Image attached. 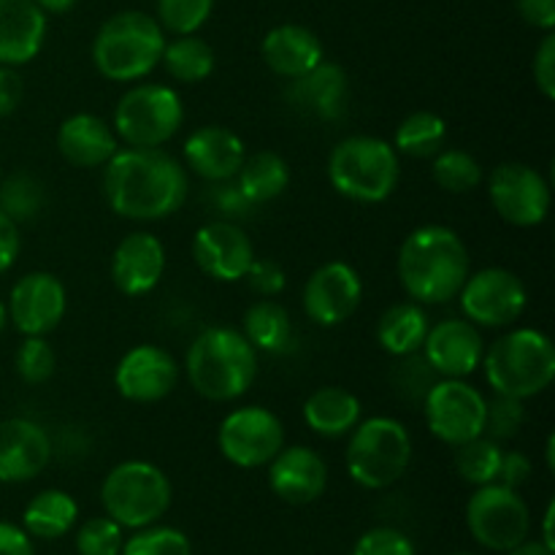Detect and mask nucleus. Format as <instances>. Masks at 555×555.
I'll return each instance as SVG.
<instances>
[{"mask_svg":"<svg viewBox=\"0 0 555 555\" xmlns=\"http://www.w3.org/2000/svg\"><path fill=\"white\" fill-rule=\"evenodd\" d=\"M244 282H247L249 291L258 293L260 298H276L285 293L287 274L280 263H274V260L255 258L247 276H244Z\"/></svg>","mask_w":555,"mask_h":555,"instance_id":"a18cd8bd","label":"nucleus"},{"mask_svg":"<svg viewBox=\"0 0 555 555\" xmlns=\"http://www.w3.org/2000/svg\"><path fill=\"white\" fill-rule=\"evenodd\" d=\"M464 318L477 328H507L518 323L529 307V293L515 271L491 266L466 276L459 291Z\"/></svg>","mask_w":555,"mask_h":555,"instance_id":"f8f14e48","label":"nucleus"},{"mask_svg":"<svg viewBox=\"0 0 555 555\" xmlns=\"http://www.w3.org/2000/svg\"><path fill=\"white\" fill-rule=\"evenodd\" d=\"M399 179V152L377 135H347L328 155L331 188L356 204H383L396 193Z\"/></svg>","mask_w":555,"mask_h":555,"instance_id":"423d86ee","label":"nucleus"},{"mask_svg":"<svg viewBox=\"0 0 555 555\" xmlns=\"http://www.w3.org/2000/svg\"><path fill=\"white\" fill-rule=\"evenodd\" d=\"M217 448L228 464L238 469H260L285 448V426L266 406H238L222 417L217 428Z\"/></svg>","mask_w":555,"mask_h":555,"instance_id":"ddd939ff","label":"nucleus"},{"mask_svg":"<svg viewBox=\"0 0 555 555\" xmlns=\"http://www.w3.org/2000/svg\"><path fill=\"white\" fill-rule=\"evenodd\" d=\"M5 325H9V309H5V301H0V334L5 331Z\"/></svg>","mask_w":555,"mask_h":555,"instance_id":"13d9d810","label":"nucleus"},{"mask_svg":"<svg viewBox=\"0 0 555 555\" xmlns=\"http://www.w3.org/2000/svg\"><path fill=\"white\" fill-rule=\"evenodd\" d=\"M79 518V504L74 502V496L57 488H49V491L36 493L30 499V504L25 507L22 515V524L30 537L38 540H57L65 537L76 526Z\"/></svg>","mask_w":555,"mask_h":555,"instance_id":"2f4dec72","label":"nucleus"},{"mask_svg":"<svg viewBox=\"0 0 555 555\" xmlns=\"http://www.w3.org/2000/svg\"><path fill=\"white\" fill-rule=\"evenodd\" d=\"M448 122L437 112H415L399 122L393 133V150L406 157H434L444 150Z\"/></svg>","mask_w":555,"mask_h":555,"instance_id":"72a5a7b5","label":"nucleus"},{"mask_svg":"<svg viewBox=\"0 0 555 555\" xmlns=\"http://www.w3.org/2000/svg\"><path fill=\"white\" fill-rule=\"evenodd\" d=\"M22 101V79L14 68L0 65V119L16 112Z\"/></svg>","mask_w":555,"mask_h":555,"instance_id":"3c124183","label":"nucleus"},{"mask_svg":"<svg viewBox=\"0 0 555 555\" xmlns=\"http://www.w3.org/2000/svg\"><path fill=\"white\" fill-rule=\"evenodd\" d=\"M184 168L206 182H231L247 157V146L233 130L222 125H204L193 130L182 146Z\"/></svg>","mask_w":555,"mask_h":555,"instance_id":"5701e85b","label":"nucleus"},{"mask_svg":"<svg viewBox=\"0 0 555 555\" xmlns=\"http://www.w3.org/2000/svg\"><path fill=\"white\" fill-rule=\"evenodd\" d=\"M553 515H555V504L551 502L547 504V509H545V537H542V545L545 547H551V551H555V540H553Z\"/></svg>","mask_w":555,"mask_h":555,"instance_id":"6e6d98bb","label":"nucleus"},{"mask_svg":"<svg viewBox=\"0 0 555 555\" xmlns=\"http://www.w3.org/2000/svg\"><path fill=\"white\" fill-rule=\"evenodd\" d=\"M166 274V247L155 233L133 231L114 247L112 282L122 296L141 298Z\"/></svg>","mask_w":555,"mask_h":555,"instance_id":"412c9836","label":"nucleus"},{"mask_svg":"<svg viewBox=\"0 0 555 555\" xmlns=\"http://www.w3.org/2000/svg\"><path fill=\"white\" fill-rule=\"evenodd\" d=\"M507 555H553V551L542 545V542H520L518 547L507 551Z\"/></svg>","mask_w":555,"mask_h":555,"instance_id":"5fc2aeb1","label":"nucleus"},{"mask_svg":"<svg viewBox=\"0 0 555 555\" xmlns=\"http://www.w3.org/2000/svg\"><path fill=\"white\" fill-rule=\"evenodd\" d=\"M215 0H157L160 27L171 36H195L209 22Z\"/></svg>","mask_w":555,"mask_h":555,"instance_id":"ea45409f","label":"nucleus"},{"mask_svg":"<svg viewBox=\"0 0 555 555\" xmlns=\"http://www.w3.org/2000/svg\"><path fill=\"white\" fill-rule=\"evenodd\" d=\"M0 555H33L30 534L20 526L0 520Z\"/></svg>","mask_w":555,"mask_h":555,"instance_id":"603ef678","label":"nucleus"},{"mask_svg":"<svg viewBox=\"0 0 555 555\" xmlns=\"http://www.w3.org/2000/svg\"><path fill=\"white\" fill-rule=\"evenodd\" d=\"M434 182L444 190V193L464 195L472 193L482 184V166L477 163L475 155L464 150H439L434 155Z\"/></svg>","mask_w":555,"mask_h":555,"instance_id":"c9c22d12","label":"nucleus"},{"mask_svg":"<svg viewBox=\"0 0 555 555\" xmlns=\"http://www.w3.org/2000/svg\"><path fill=\"white\" fill-rule=\"evenodd\" d=\"M43 209L41 182L30 173H14L5 182H0V211L20 225L33 220Z\"/></svg>","mask_w":555,"mask_h":555,"instance_id":"4c0bfd02","label":"nucleus"},{"mask_svg":"<svg viewBox=\"0 0 555 555\" xmlns=\"http://www.w3.org/2000/svg\"><path fill=\"white\" fill-rule=\"evenodd\" d=\"M179 385V363L166 347H130L114 369V388L130 404H157Z\"/></svg>","mask_w":555,"mask_h":555,"instance_id":"f3484780","label":"nucleus"},{"mask_svg":"<svg viewBox=\"0 0 555 555\" xmlns=\"http://www.w3.org/2000/svg\"><path fill=\"white\" fill-rule=\"evenodd\" d=\"M345 450L347 475L366 491H385L406 475L412 464V437L396 417H366L350 434Z\"/></svg>","mask_w":555,"mask_h":555,"instance_id":"0eeeda50","label":"nucleus"},{"mask_svg":"<svg viewBox=\"0 0 555 555\" xmlns=\"http://www.w3.org/2000/svg\"><path fill=\"white\" fill-rule=\"evenodd\" d=\"M363 301L361 274L345 260H331L312 271L301 293L304 314L320 328H336L358 312Z\"/></svg>","mask_w":555,"mask_h":555,"instance_id":"2eb2a0df","label":"nucleus"},{"mask_svg":"<svg viewBox=\"0 0 555 555\" xmlns=\"http://www.w3.org/2000/svg\"><path fill=\"white\" fill-rule=\"evenodd\" d=\"M352 555H415V545H412V540L404 531L379 526V529L366 531L356 542Z\"/></svg>","mask_w":555,"mask_h":555,"instance_id":"c03bdc74","label":"nucleus"},{"mask_svg":"<svg viewBox=\"0 0 555 555\" xmlns=\"http://www.w3.org/2000/svg\"><path fill=\"white\" fill-rule=\"evenodd\" d=\"M396 274L412 301L423 307L448 304L472 274L469 247L448 225H421L401 242Z\"/></svg>","mask_w":555,"mask_h":555,"instance_id":"f03ea898","label":"nucleus"},{"mask_svg":"<svg viewBox=\"0 0 555 555\" xmlns=\"http://www.w3.org/2000/svg\"><path fill=\"white\" fill-rule=\"evenodd\" d=\"M20 247V228H16V222L11 220V217H5L3 211H0V276L16 263Z\"/></svg>","mask_w":555,"mask_h":555,"instance_id":"09e8293b","label":"nucleus"},{"mask_svg":"<svg viewBox=\"0 0 555 555\" xmlns=\"http://www.w3.org/2000/svg\"><path fill=\"white\" fill-rule=\"evenodd\" d=\"M188 193V168L160 146H125L103 166V198L108 209L125 220H166L182 209Z\"/></svg>","mask_w":555,"mask_h":555,"instance_id":"f257e3e1","label":"nucleus"},{"mask_svg":"<svg viewBox=\"0 0 555 555\" xmlns=\"http://www.w3.org/2000/svg\"><path fill=\"white\" fill-rule=\"evenodd\" d=\"M52 461V439L47 428L27 417L0 421V482H30Z\"/></svg>","mask_w":555,"mask_h":555,"instance_id":"aec40b11","label":"nucleus"},{"mask_svg":"<svg viewBox=\"0 0 555 555\" xmlns=\"http://www.w3.org/2000/svg\"><path fill=\"white\" fill-rule=\"evenodd\" d=\"M437 379L439 374L428 366L423 352H412V356L396 358V366L393 372H390V385H393L396 396L412 406L423 404V399H426L428 390L434 388Z\"/></svg>","mask_w":555,"mask_h":555,"instance_id":"e433bc0d","label":"nucleus"},{"mask_svg":"<svg viewBox=\"0 0 555 555\" xmlns=\"http://www.w3.org/2000/svg\"><path fill=\"white\" fill-rule=\"evenodd\" d=\"M287 101L304 114L325 119H339L347 106V74L334 63L314 65L309 74L298 76L287 87Z\"/></svg>","mask_w":555,"mask_h":555,"instance_id":"bb28decb","label":"nucleus"},{"mask_svg":"<svg viewBox=\"0 0 555 555\" xmlns=\"http://www.w3.org/2000/svg\"><path fill=\"white\" fill-rule=\"evenodd\" d=\"M453 555H475V553H453Z\"/></svg>","mask_w":555,"mask_h":555,"instance_id":"bf43d9fd","label":"nucleus"},{"mask_svg":"<svg viewBox=\"0 0 555 555\" xmlns=\"http://www.w3.org/2000/svg\"><path fill=\"white\" fill-rule=\"evenodd\" d=\"M184 125V103L168 85H135L114 106L112 128L125 146L157 150Z\"/></svg>","mask_w":555,"mask_h":555,"instance_id":"1a4fd4ad","label":"nucleus"},{"mask_svg":"<svg viewBox=\"0 0 555 555\" xmlns=\"http://www.w3.org/2000/svg\"><path fill=\"white\" fill-rule=\"evenodd\" d=\"M160 63L166 74L182 85H198L215 74V49L198 36H177L163 49Z\"/></svg>","mask_w":555,"mask_h":555,"instance_id":"473e14b6","label":"nucleus"},{"mask_svg":"<svg viewBox=\"0 0 555 555\" xmlns=\"http://www.w3.org/2000/svg\"><path fill=\"white\" fill-rule=\"evenodd\" d=\"M545 455H547V469H555V437L551 434L545 444Z\"/></svg>","mask_w":555,"mask_h":555,"instance_id":"4d7b16f0","label":"nucleus"},{"mask_svg":"<svg viewBox=\"0 0 555 555\" xmlns=\"http://www.w3.org/2000/svg\"><path fill=\"white\" fill-rule=\"evenodd\" d=\"M119 555H193L188 534L168 526H144L139 534L122 542Z\"/></svg>","mask_w":555,"mask_h":555,"instance_id":"a19ab883","label":"nucleus"},{"mask_svg":"<svg viewBox=\"0 0 555 555\" xmlns=\"http://www.w3.org/2000/svg\"><path fill=\"white\" fill-rule=\"evenodd\" d=\"M14 372L25 385H47L57 372V352L47 336H25L14 352Z\"/></svg>","mask_w":555,"mask_h":555,"instance_id":"58836bf2","label":"nucleus"},{"mask_svg":"<svg viewBox=\"0 0 555 555\" xmlns=\"http://www.w3.org/2000/svg\"><path fill=\"white\" fill-rule=\"evenodd\" d=\"M502 444L491 437H477L455 448V472L464 482L480 488L496 482L499 466H502Z\"/></svg>","mask_w":555,"mask_h":555,"instance_id":"f704fd0d","label":"nucleus"},{"mask_svg":"<svg viewBox=\"0 0 555 555\" xmlns=\"http://www.w3.org/2000/svg\"><path fill=\"white\" fill-rule=\"evenodd\" d=\"M524 22L537 30H553L555 27V0H515Z\"/></svg>","mask_w":555,"mask_h":555,"instance_id":"8fccbe9b","label":"nucleus"},{"mask_svg":"<svg viewBox=\"0 0 555 555\" xmlns=\"http://www.w3.org/2000/svg\"><path fill=\"white\" fill-rule=\"evenodd\" d=\"M428 328H431V320H428L426 307L417 301H401L385 309L379 318L377 341L388 356L404 358L423 350Z\"/></svg>","mask_w":555,"mask_h":555,"instance_id":"c85d7f7f","label":"nucleus"},{"mask_svg":"<svg viewBox=\"0 0 555 555\" xmlns=\"http://www.w3.org/2000/svg\"><path fill=\"white\" fill-rule=\"evenodd\" d=\"M493 393L509 399H534L555 379V347L537 328H513L486 347L480 363Z\"/></svg>","mask_w":555,"mask_h":555,"instance_id":"20e7f679","label":"nucleus"},{"mask_svg":"<svg viewBox=\"0 0 555 555\" xmlns=\"http://www.w3.org/2000/svg\"><path fill=\"white\" fill-rule=\"evenodd\" d=\"M242 334L247 336V341L255 350L274 352V356L291 352L293 339H296L291 314H287V309L282 307V304H276L274 298H260L253 307H247Z\"/></svg>","mask_w":555,"mask_h":555,"instance_id":"7c9ffc66","label":"nucleus"},{"mask_svg":"<svg viewBox=\"0 0 555 555\" xmlns=\"http://www.w3.org/2000/svg\"><path fill=\"white\" fill-rule=\"evenodd\" d=\"M166 30L144 11L108 16L92 41V65L108 81H139L160 65Z\"/></svg>","mask_w":555,"mask_h":555,"instance_id":"39448f33","label":"nucleus"},{"mask_svg":"<svg viewBox=\"0 0 555 555\" xmlns=\"http://www.w3.org/2000/svg\"><path fill=\"white\" fill-rule=\"evenodd\" d=\"M526 421V406L520 399H509V396H493L488 401V412H486V437L496 439H513L515 434L524 428Z\"/></svg>","mask_w":555,"mask_h":555,"instance_id":"37998d69","label":"nucleus"},{"mask_svg":"<svg viewBox=\"0 0 555 555\" xmlns=\"http://www.w3.org/2000/svg\"><path fill=\"white\" fill-rule=\"evenodd\" d=\"M57 150L76 168H103L119 150L112 125L90 112L70 114L57 128Z\"/></svg>","mask_w":555,"mask_h":555,"instance_id":"393cba45","label":"nucleus"},{"mask_svg":"<svg viewBox=\"0 0 555 555\" xmlns=\"http://www.w3.org/2000/svg\"><path fill=\"white\" fill-rule=\"evenodd\" d=\"M76 551L79 555H119L122 551V526L108 515L90 518L87 524H81L79 534H76Z\"/></svg>","mask_w":555,"mask_h":555,"instance_id":"79ce46f5","label":"nucleus"},{"mask_svg":"<svg viewBox=\"0 0 555 555\" xmlns=\"http://www.w3.org/2000/svg\"><path fill=\"white\" fill-rule=\"evenodd\" d=\"M76 3L79 0H36V5L43 14H68Z\"/></svg>","mask_w":555,"mask_h":555,"instance_id":"864d4df0","label":"nucleus"},{"mask_svg":"<svg viewBox=\"0 0 555 555\" xmlns=\"http://www.w3.org/2000/svg\"><path fill=\"white\" fill-rule=\"evenodd\" d=\"M171 480L150 461H122L101 486L103 509L122 529H144L157 524L171 507Z\"/></svg>","mask_w":555,"mask_h":555,"instance_id":"6e6552de","label":"nucleus"},{"mask_svg":"<svg viewBox=\"0 0 555 555\" xmlns=\"http://www.w3.org/2000/svg\"><path fill=\"white\" fill-rule=\"evenodd\" d=\"M255 258L253 238L236 222L215 220L195 231L193 260L209 280L244 282Z\"/></svg>","mask_w":555,"mask_h":555,"instance_id":"a211bd4d","label":"nucleus"},{"mask_svg":"<svg viewBox=\"0 0 555 555\" xmlns=\"http://www.w3.org/2000/svg\"><path fill=\"white\" fill-rule=\"evenodd\" d=\"M47 14L36 0H0V65L20 68L41 54Z\"/></svg>","mask_w":555,"mask_h":555,"instance_id":"b1692460","label":"nucleus"},{"mask_svg":"<svg viewBox=\"0 0 555 555\" xmlns=\"http://www.w3.org/2000/svg\"><path fill=\"white\" fill-rule=\"evenodd\" d=\"M260 54L271 74L280 79H298L323 63V41L304 25H280L266 33Z\"/></svg>","mask_w":555,"mask_h":555,"instance_id":"a878e982","label":"nucleus"},{"mask_svg":"<svg viewBox=\"0 0 555 555\" xmlns=\"http://www.w3.org/2000/svg\"><path fill=\"white\" fill-rule=\"evenodd\" d=\"M236 190L249 206L269 204L291 188V166L276 152H255L244 157L236 177Z\"/></svg>","mask_w":555,"mask_h":555,"instance_id":"c756f323","label":"nucleus"},{"mask_svg":"<svg viewBox=\"0 0 555 555\" xmlns=\"http://www.w3.org/2000/svg\"><path fill=\"white\" fill-rule=\"evenodd\" d=\"M269 486L282 502L296 507L312 504L325 493L328 466L318 450L307 444H291L269 461Z\"/></svg>","mask_w":555,"mask_h":555,"instance_id":"4be33fe9","label":"nucleus"},{"mask_svg":"<svg viewBox=\"0 0 555 555\" xmlns=\"http://www.w3.org/2000/svg\"><path fill=\"white\" fill-rule=\"evenodd\" d=\"M301 417L312 434L323 439H341L363 421V404L352 390L325 385L307 396Z\"/></svg>","mask_w":555,"mask_h":555,"instance_id":"cd10ccee","label":"nucleus"},{"mask_svg":"<svg viewBox=\"0 0 555 555\" xmlns=\"http://www.w3.org/2000/svg\"><path fill=\"white\" fill-rule=\"evenodd\" d=\"M5 309H9V323L22 336H47L63 323L68 293L63 282L49 271H30L14 282Z\"/></svg>","mask_w":555,"mask_h":555,"instance_id":"dca6fc26","label":"nucleus"},{"mask_svg":"<svg viewBox=\"0 0 555 555\" xmlns=\"http://www.w3.org/2000/svg\"><path fill=\"white\" fill-rule=\"evenodd\" d=\"M184 372L201 399L228 404L253 388L258 377V350L242 331L211 325L190 341Z\"/></svg>","mask_w":555,"mask_h":555,"instance_id":"7ed1b4c3","label":"nucleus"},{"mask_svg":"<svg viewBox=\"0 0 555 555\" xmlns=\"http://www.w3.org/2000/svg\"><path fill=\"white\" fill-rule=\"evenodd\" d=\"M421 352L439 377L466 379L480 369L486 339L466 318H448L428 328Z\"/></svg>","mask_w":555,"mask_h":555,"instance_id":"6ab92c4d","label":"nucleus"},{"mask_svg":"<svg viewBox=\"0 0 555 555\" xmlns=\"http://www.w3.org/2000/svg\"><path fill=\"white\" fill-rule=\"evenodd\" d=\"M531 477V461L518 450H507L502 453V466H499L496 482L507 488H520Z\"/></svg>","mask_w":555,"mask_h":555,"instance_id":"de8ad7c7","label":"nucleus"},{"mask_svg":"<svg viewBox=\"0 0 555 555\" xmlns=\"http://www.w3.org/2000/svg\"><path fill=\"white\" fill-rule=\"evenodd\" d=\"M466 524L472 537L482 547L496 553H507L526 542L531 529V515L518 488H507L502 482H488L472 493L466 504Z\"/></svg>","mask_w":555,"mask_h":555,"instance_id":"9d476101","label":"nucleus"},{"mask_svg":"<svg viewBox=\"0 0 555 555\" xmlns=\"http://www.w3.org/2000/svg\"><path fill=\"white\" fill-rule=\"evenodd\" d=\"M434 439L459 448L486 434L488 399L466 379L439 377L421 404Z\"/></svg>","mask_w":555,"mask_h":555,"instance_id":"9b49d317","label":"nucleus"},{"mask_svg":"<svg viewBox=\"0 0 555 555\" xmlns=\"http://www.w3.org/2000/svg\"><path fill=\"white\" fill-rule=\"evenodd\" d=\"M493 211L515 228H537L551 215V182L529 163H502L488 177Z\"/></svg>","mask_w":555,"mask_h":555,"instance_id":"4468645a","label":"nucleus"},{"mask_svg":"<svg viewBox=\"0 0 555 555\" xmlns=\"http://www.w3.org/2000/svg\"><path fill=\"white\" fill-rule=\"evenodd\" d=\"M534 85L547 101L555 98V33L547 30L534 54Z\"/></svg>","mask_w":555,"mask_h":555,"instance_id":"49530a36","label":"nucleus"}]
</instances>
